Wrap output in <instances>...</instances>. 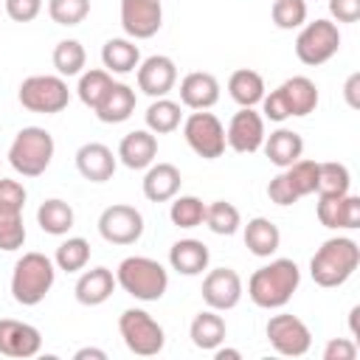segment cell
<instances>
[{"mask_svg":"<svg viewBox=\"0 0 360 360\" xmlns=\"http://www.w3.org/2000/svg\"><path fill=\"white\" fill-rule=\"evenodd\" d=\"M301 284V270L292 259H273L248 278V295L262 309H281Z\"/></svg>","mask_w":360,"mask_h":360,"instance_id":"6da1fadb","label":"cell"},{"mask_svg":"<svg viewBox=\"0 0 360 360\" xmlns=\"http://www.w3.org/2000/svg\"><path fill=\"white\" fill-rule=\"evenodd\" d=\"M360 264V245L349 236L326 239L315 256L309 259V276L318 287H340L346 284Z\"/></svg>","mask_w":360,"mask_h":360,"instance_id":"7a4b0ae2","label":"cell"},{"mask_svg":"<svg viewBox=\"0 0 360 360\" xmlns=\"http://www.w3.org/2000/svg\"><path fill=\"white\" fill-rule=\"evenodd\" d=\"M321 101L318 84L309 76H290L284 79L276 90L264 93L262 98V118H270L276 124L287 121V118H304L309 112H315Z\"/></svg>","mask_w":360,"mask_h":360,"instance_id":"3957f363","label":"cell"},{"mask_svg":"<svg viewBox=\"0 0 360 360\" xmlns=\"http://www.w3.org/2000/svg\"><path fill=\"white\" fill-rule=\"evenodd\" d=\"M56 281V264L39 250H28L11 270V298L22 307H37Z\"/></svg>","mask_w":360,"mask_h":360,"instance_id":"277c9868","label":"cell"},{"mask_svg":"<svg viewBox=\"0 0 360 360\" xmlns=\"http://www.w3.org/2000/svg\"><path fill=\"white\" fill-rule=\"evenodd\" d=\"M115 284L135 301H160L169 290V273L158 259L127 256L115 270Z\"/></svg>","mask_w":360,"mask_h":360,"instance_id":"5b68a950","label":"cell"},{"mask_svg":"<svg viewBox=\"0 0 360 360\" xmlns=\"http://www.w3.org/2000/svg\"><path fill=\"white\" fill-rule=\"evenodd\" d=\"M53 152L56 143L45 127H22L8 146V163L22 177H39L51 166Z\"/></svg>","mask_w":360,"mask_h":360,"instance_id":"8992f818","label":"cell"},{"mask_svg":"<svg viewBox=\"0 0 360 360\" xmlns=\"http://www.w3.org/2000/svg\"><path fill=\"white\" fill-rule=\"evenodd\" d=\"M118 332L124 338V346L138 354V357H155L163 352L166 346V332L163 326L146 312V309H138V307H129L121 312L118 318Z\"/></svg>","mask_w":360,"mask_h":360,"instance_id":"52a82bcc","label":"cell"},{"mask_svg":"<svg viewBox=\"0 0 360 360\" xmlns=\"http://www.w3.org/2000/svg\"><path fill=\"white\" fill-rule=\"evenodd\" d=\"M17 98L25 110L31 112H42V115H53V112H62L68 104H70V90H68V82L56 73H37V76H28L22 79L20 90H17Z\"/></svg>","mask_w":360,"mask_h":360,"instance_id":"ba28073f","label":"cell"},{"mask_svg":"<svg viewBox=\"0 0 360 360\" xmlns=\"http://www.w3.org/2000/svg\"><path fill=\"white\" fill-rule=\"evenodd\" d=\"M28 191L20 180L0 177V250L11 253L25 245V225H22V208H25Z\"/></svg>","mask_w":360,"mask_h":360,"instance_id":"9c48e42d","label":"cell"},{"mask_svg":"<svg viewBox=\"0 0 360 360\" xmlns=\"http://www.w3.org/2000/svg\"><path fill=\"white\" fill-rule=\"evenodd\" d=\"M318 188V160H307L298 158L295 163H290L287 169H281L270 183H267V197L276 205H292L301 197L315 194Z\"/></svg>","mask_w":360,"mask_h":360,"instance_id":"30bf717a","label":"cell"},{"mask_svg":"<svg viewBox=\"0 0 360 360\" xmlns=\"http://www.w3.org/2000/svg\"><path fill=\"white\" fill-rule=\"evenodd\" d=\"M338 51H340L338 22L321 17V20H312V22L301 25V31L295 37V56L301 59V65L318 68V65L329 62Z\"/></svg>","mask_w":360,"mask_h":360,"instance_id":"8fae6325","label":"cell"},{"mask_svg":"<svg viewBox=\"0 0 360 360\" xmlns=\"http://www.w3.org/2000/svg\"><path fill=\"white\" fill-rule=\"evenodd\" d=\"M183 138L191 146V152L200 155L202 160H217L228 146L222 121L208 110H194L183 121Z\"/></svg>","mask_w":360,"mask_h":360,"instance_id":"7c38bea8","label":"cell"},{"mask_svg":"<svg viewBox=\"0 0 360 360\" xmlns=\"http://www.w3.org/2000/svg\"><path fill=\"white\" fill-rule=\"evenodd\" d=\"M98 233L110 245H135L143 236V214L135 205L112 202L98 214Z\"/></svg>","mask_w":360,"mask_h":360,"instance_id":"4fadbf2b","label":"cell"},{"mask_svg":"<svg viewBox=\"0 0 360 360\" xmlns=\"http://www.w3.org/2000/svg\"><path fill=\"white\" fill-rule=\"evenodd\" d=\"M264 335L270 340V346L284 354V357H301L309 352L312 346V332L309 326L298 318V315H290V312H278L267 321L264 326Z\"/></svg>","mask_w":360,"mask_h":360,"instance_id":"5bb4252c","label":"cell"},{"mask_svg":"<svg viewBox=\"0 0 360 360\" xmlns=\"http://www.w3.org/2000/svg\"><path fill=\"white\" fill-rule=\"evenodd\" d=\"M225 143L239 155H253L264 143V118L253 107H239L225 129Z\"/></svg>","mask_w":360,"mask_h":360,"instance_id":"9a60e30c","label":"cell"},{"mask_svg":"<svg viewBox=\"0 0 360 360\" xmlns=\"http://www.w3.org/2000/svg\"><path fill=\"white\" fill-rule=\"evenodd\" d=\"M202 301L208 309L228 312L242 301V278L233 267H214L202 278Z\"/></svg>","mask_w":360,"mask_h":360,"instance_id":"2e32d148","label":"cell"},{"mask_svg":"<svg viewBox=\"0 0 360 360\" xmlns=\"http://www.w3.org/2000/svg\"><path fill=\"white\" fill-rule=\"evenodd\" d=\"M163 25L160 0H121V28L129 39H149Z\"/></svg>","mask_w":360,"mask_h":360,"instance_id":"e0dca14e","label":"cell"},{"mask_svg":"<svg viewBox=\"0 0 360 360\" xmlns=\"http://www.w3.org/2000/svg\"><path fill=\"white\" fill-rule=\"evenodd\" d=\"M315 214L321 219L323 228H332V231H354L360 228V197L357 194H318V205H315Z\"/></svg>","mask_w":360,"mask_h":360,"instance_id":"ac0fdd59","label":"cell"},{"mask_svg":"<svg viewBox=\"0 0 360 360\" xmlns=\"http://www.w3.org/2000/svg\"><path fill=\"white\" fill-rule=\"evenodd\" d=\"M39 349H42V335L37 326L17 321V318L0 321V354L3 357L25 360V357L39 354Z\"/></svg>","mask_w":360,"mask_h":360,"instance_id":"d6986e66","label":"cell"},{"mask_svg":"<svg viewBox=\"0 0 360 360\" xmlns=\"http://www.w3.org/2000/svg\"><path fill=\"white\" fill-rule=\"evenodd\" d=\"M135 70H138V90L152 98L169 96L177 84V65L172 56H163V53L146 56Z\"/></svg>","mask_w":360,"mask_h":360,"instance_id":"ffe728a7","label":"cell"},{"mask_svg":"<svg viewBox=\"0 0 360 360\" xmlns=\"http://www.w3.org/2000/svg\"><path fill=\"white\" fill-rule=\"evenodd\" d=\"M115 166H118V158L107 143L87 141L76 149V169L90 183H107L115 174Z\"/></svg>","mask_w":360,"mask_h":360,"instance_id":"44dd1931","label":"cell"},{"mask_svg":"<svg viewBox=\"0 0 360 360\" xmlns=\"http://www.w3.org/2000/svg\"><path fill=\"white\" fill-rule=\"evenodd\" d=\"M219 101V82L208 70H191L180 79V104L188 110H211Z\"/></svg>","mask_w":360,"mask_h":360,"instance_id":"7402d4cb","label":"cell"},{"mask_svg":"<svg viewBox=\"0 0 360 360\" xmlns=\"http://www.w3.org/2000/svg\"><path fill=\"white\" fill-rule=\"evenodd\" d=\"M115 158L127 169H132V172L149 169L155 163V158H158V138H155V132H149V129H132V132H127L121 138V143H118Z\"/></svg>","mask_w":360,"mask_h":360,"instance_id":"603a6c76","label":"cell"},{"mask_svg":"<svg viewBox=\"0 0 360 360\" xmlns=\"http://www.w3.org/2000/svg\"><path fill=\"white\" fill-rule=\"evenodd\" d=\"M115 290V276L110 267H90L79 276L76 287H73V295L82 307H98L104 304Z\"/></svg>","mask_w":360,"mask_h":360,"instance_id":"cb8c5ba5","label":"cell"},{"mask_svg":"<svg viewBox=\"0 0 360 360\" xmlns=\"http://www.w3.org/2000/svg\"><path fill=\"white\" fill-rule=\"evenodd\" d=\"M180 169L174 163H152L143 174V197L149 202H169L180 191Z\"/></svg>","mask_w":360,"mask_h":360,"instance_id":"d4e9b609","label":"cell"},{"mask_svg":"<svg viewBox=\"0 0 360 360\" xmlns=\"http://www.w3.org/2000/svg\"><path fill=\"white\" fill-rule=\"evenodd\" d=\"M208 262H211L208 245L200 239H177L169 248V264L180 276H200L202 270H208Z\"/></svg>","mask_w":360,"mask_h":360,"instance_id":"484cf974","label":"cell"},{"mask_svg":"<svg viewBox=\"0 0 360 360\" xmlns=\"http://www.w3.org/2000/svg\"><path fill=\"white\" fill-rule=\"evenodd\" d=\"M267 160L278 169H287L290 163H295L301 155H304V138L295 132V129H287V127H278L276 132L264 135V143H262Z\"/></svg>","mask_w":360,"mask_h":360,"instance_id":"4316f807","label":"cell"},{"mask_svg":"<svg viewBox=\"0 0 360 360\" xmlns=\"http://www.w3.org/2000/svg\"><path fill=\"white\" fill-rule=\"evenodd\" d=\"M135 90L124 82H112V87L107 90V96L101 98V104L93 110L96 118L101 124H124L132 112H135Z\"/></svg>","mask_w":360,"mask_h":360,"instance_id":"83f0119b","label":"cell"},{"mask_svg":"<svg viewBox=\"0 0 360 360\" xmlns=\"http://www.w3.org/2000/svg\"><path fill=\"white\" fill-rule=\"evenodd\" d=\"M228 335V326H225V318L217 312V309H202L191 318V326H188V338L197 349L202 352H214L217 346H222Z\"/></svg>","mask_w":360,"mask_h":360,"instance_id":"f1b7e54d","label":"cell"},{"mask_svg":"<svg viewBox=\"0 0 360 360\" xmlns=\"http://www.w3.org/2000/svg\"><path fill=\"white\" fill-rule=\"evenodd\" d=\"M245 248L259 256V259H270L278 248H281V231L276 222H270L267 217H253L245 225Z\"/></svg>","mask_w":360,"mask_h":360,"instance_id":"f546056e","label":"cell"},{"mask_svg":"<svg viewBox=\"0 0 360 360\" xmlns=\"http://www.w3.org/2000/svg\"><path fill=\"white\" fill-rule=\"evenodd\" d=\"M101 62L110 73H132L141 65V51L129 37H112L101 45Z\"/></svg>","mask_w":360,"mask_h":360,"instance_id":"4dcf8cb0","label":"cell"},{"mask_svg":"<svg viewBox=\"0 0 360 360\" xmlns=\"http://www.w3.org/2000/svg\"><path fill=\"white\" fill-rule=\"evenodd\" d=\"M228 93H231V98H233L239 107H256V104H262L267 87H264L262 73H256V70H250V68H239V70H233L231 79H228Z\"/></svg>","mask_w":360,"mask_h":360,"instance_id":"1f68e13d","label":"cell"},{"mask_svg":"<svg viewBox=\"0 0 360 360\" xmlns=\"http://www.w3.org/2000/svg\"><path fill=\"white\" fill-rule=\"evenodd\" d=\"M73 222H76V214H73L70 202H65L59 197H51L37 208V225L51 236H65L73 228Z\"/></svg>","mask_w":360,"mask_h":360,"instance_id":"d6a6232c","label":"cell"},{"mask_svg":"<svg viewBox=\"0 0 360 360\" xmlns=\"http://www.w3.org/2000/svg\"><path fill=\"white\" fill-rule=\"evenodd\" d=\"M143 121H146V129L155 132V135H169L180 127L183 121V112H180V104L160 96V98H152V104L146 107L143 112Z\"/></svg>","mask_w":360,"mask_h":360,"instance_id":"836d02e7","label":"cell"},{"mask_svg":"<svg viewBox=\"0 0 360 360\" xmlns=\"http://www.w3.org/2000/svg\"><path fill=\"white\" fill-rule=\"evenodd\" d=\"M112 87V73L104 68H93V70H82L79 73V84H76V96L84 107L96 110L101 104V98L107 96V90Z\"/></svg>","mask_w":360,"mask_h":360,"instance_id":"e575fe53","label":"cell"},{"mask_svg":"<svg viewBox=\"0 0 360 360\" xmlns=\"http://www.w3.org/2000/svg\"><path fill=\"white\" fill-rule=\"evenodd\" d=\"M202 222H205L208 231L217 233V236H233V233L239 231V225H242V214H239V208H236L233 202H228V200H214V202L205 205V219H202Z\"/></svg>","mask_w":360,"mask_h":360,"instance_id":"d590c367","label":"cell"},{"mask_svg":"<svg viewBox=\"0 0 360 360\" xmlns=\"http://www.w3.org/2000/svg\"><path fill=\"white\" fill-rule=\"evenodd\" d=\"M53 68L62 79L68 76H79L84 70V62H87V53H84V45L79 39H59L56 48H53Z\"/></svg>","mask_w":360,"mask_h":360,"instance_id":"8d00e7d4","label":"cell"},{"mask_svg":"<svg viewBox=\"0 0 360 360\" xmlns=\"http://www.w3.org/2000/svg\"><path fill=\"white\" fill-rule=\"evenodd\" d=\"M349 188H352V172L346 163H338V160L318 163V188H315L318 194L340 197V194H349Z\"/></svg>","mask_w":360,"mask_h":360,"instance_id":"74e56055","label":"cell"},{"mask_svg":"<svg viewBox=\"0 0 360 360\" xmlns=\"http://www.w3.org/2000/svg\"><path fill=\"white\" fill-rule=\"evenodd\" d=\"M87 262H90V242L84 236H68L53 253V264L65 273H79L87 267Z\"/></svg>","mask_w":360,"mask_h":360,"instance_id":"f35d334b","label":"cell"},{"mask_svg":"<svg viewBox=\"0 0 360 360\" xmlns=\"http://www.w3.org/2000/svg\"><path fill=\"white\" fill-rule=\"evenodd\" d=\"M169 219L172 225L177 228H197L202 225L205 219V202L194 194H180V197H172V205H169Z\"/></svg>","mask_w":360,"mask_h":360,"instance_id":"ab89813d","label":"cell"},{"mask_svg":"<svg viewBox=\"0 0 360 360\" xmlns=\"http://www.w3.org/2000/svg\"><path fill=\"white\" fill-rule=\"evenodd\" d=\"M270 17H273V25L281 31L301 28L307 22V0H273Z\"/></svg>","mask_w":360,"mask_h":360,"instance_id":"60d3db41","label":"cell"},{"mask_svg":"<svg viewBox=\"0 0 360 360\" xmlns=\"http://www.w3.org/2000/svg\"><path fill=\"white\" fill-rule=\"evenodd\" d=\"M48 14L56 25H79L90 14V0H48Z\"/></svg>","mask_w":360,"mask_h":360,"instance_id":"b9f144b4","label":"cell"},{"mask_svg":"<svg viewBox=\"0 0 360 360\" xmlns=\"http://www.w3.org/2000/svg\"><path fill=\"white\" fill-rule=\"evenodd\" d=\"M42 11V0H6V14L14 22H31Z\"/></svg>","mask_w":360,"mask_h":360,"instance_id":"7bdbcfd3","label":"cell"},{"mask_svg":"<svg viewBox=\"0 0 360 360\" xmlns=\"http://www.w3.org/2000/svg\"><path fill=\"white\" fill-rule=\"evenodd\" d=\"M357 357V346L349 338H332L323 346V360H354Z\"/></svg>","mask_w":360,"mask_h":360,"instance_id":"ee69618b","label":"cell"},{"mask_svg":"<svg viewBox=\"0 0 360 360\" xmlns=\"http://www.w3.org/2000/svg\"><path fill=\"white\" fill-rule=\"evenodd\" d=\"M329 14L335 22H357L360 0H329Z\"/></svg>","mask_w":360,"mask_h":360,"instance_id":"f6af8a7d","label":"cell"},{"mask_svg":"<svg viewBox=\"0 0 360 360\" xmlns=\"http://www.w3.org/2000/svg\"><path fill=\"white\" fill-rule=\"evenodd\" d=\"M343 98L352 110H360V73H352L343 84Z\"/></svg>","mask_w":360,"mask_h":360,"instance_id":"bcb514c9","label":"cell"},{"mask_svg":"<svg viewBox=\"0 0 360 360\" xmlns=\"http://www.w3.org/2000/svg\"><path fill=\"white\" fill-rule=\"evenodd\" d=\"M87 357H93V360H107V352H104V349L84 346V349H79V352L73 354V360H87Z\"/></svg>","mask_w":360,"mask_h":360,"instance_id":"7dc6e473","label":"cell"},{"mask_svg":"<svg viewBox=\"0 0 360 360\" xmlns=\"http://www.w3.org/2000/svg\"><path fill=\"white\" fill-rule=\"evenodd\" d=\"M214 357H217V360H239L242 352H239V349H222V346H217V349H214Z\"/></svg>","mask_w":360,"mask_h":360,"instance_id":"c3c4849f","label":"cell"},{"mask_svg":"<svg viewBox=\"0 0 360 360\" xmlns=\"http://www.w3.org/2000/svg\"><path fill=\"white\" fill-rule=\"evenodd\" d=\"M357 315H360V307H352V312H349V329H352V335H357Z\"/></svg>","mask_w":360,"mask_h":360,"instance_id":"681fc988","label":"cell"}]
</instances>
